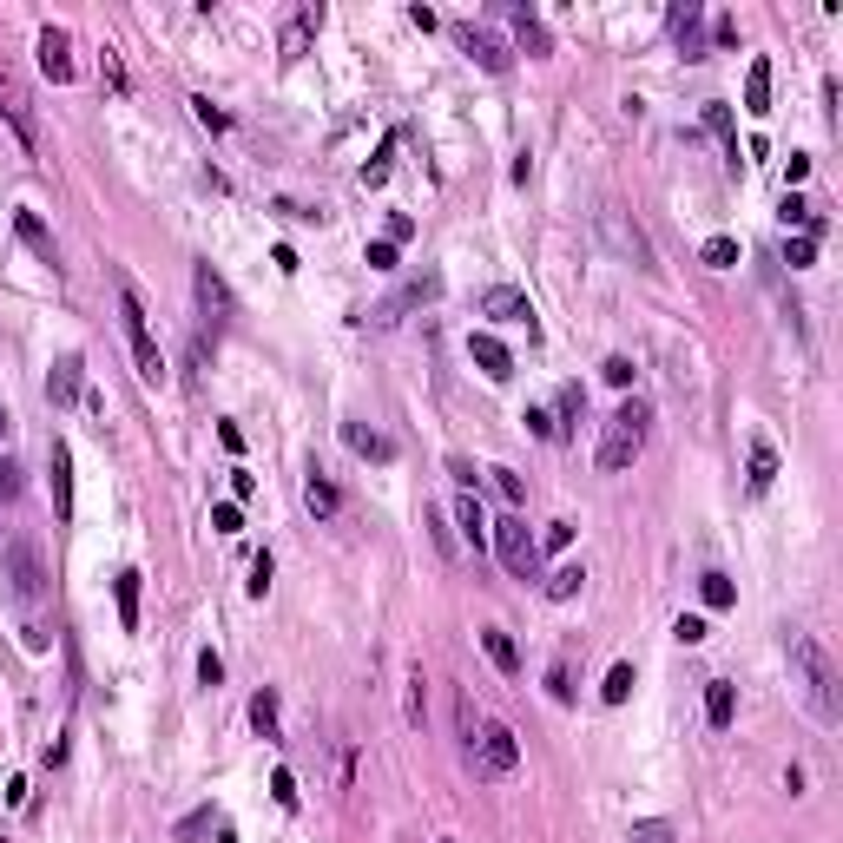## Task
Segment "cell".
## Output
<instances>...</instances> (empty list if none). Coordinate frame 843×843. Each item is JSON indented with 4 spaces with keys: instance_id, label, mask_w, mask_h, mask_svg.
<instances>
[{
    "instance_id": "cell-1",
    "label": "cell",
    "mask_w": 843,
    "mask_h": 843,
    "mask_svg": "<svg viewBox=\"0 0 843 843\" xmlns=\"http://www.w3.org/2000/svg\"><path fill=\"white\" fill-rule=\"evenodd\" d=\"M791 672H797V685H804V699L817 705V718L837 725V718H843V679H837V659H830L811 633L791 639Z\"/></svg>"
},
{
    "instance_id": "cell-2",
    "label": "cell",
    "mask_w": 843,
    "mask_h": 843,
    "mask_svg": "<svg viewBox=\"0 0 843 843\" xmlns=\"http://www.w3.org/2000/svg\"><path fill=\"white\" fill-rule=\"evenodd\" d=\"M646 435H653V402L626 396L620 409L606 415V429H600V475H626V468L639 462Z\"/></svg>"
},
{
    "instance_id": "cell-3",
    "label": "cell",
    "mask_w": 843,
    "mask_h": 843,
    "mask_svg": "<svg viewBox=\"0 0 843 843\" xmlns=\"http://www.w3.org/2000/svg\"><path fill=\"white\" fill-rule=\"evenodd\" d=\"M0 580H7V593H14L20 606L47 600V554H40L33 534H7V541H0Z\"/></svg>"
},
{
    "instance_id": "cell-4",
    "label": "cell",
    "mask_w": 843,
    "mask_h": 843,
    "mask_svg": "<svg viewBox=\"0 0 843 843\" xmlns=\"http://www.w3.org/2000/svg\"><path fill=\"white\" fill-rule=\"evenodd\" d=\"M119 323H126V343H132V363H139V382H152L159 389L165 382V350L159 336H152V323H145V303L132 284H119Z\"/></svg>"
},
{
    "instance_id": "cell-5",
    "label": "cell",
    "mask_w": 843,
    "mask_h": 843,
    "mask_svg": "<svg viewBox=\"0 0 843 843\" xmlns=\"http://www.w3.org/2000/svg\"><path fill=\"white\" fill-rule=\"evenodd\" d=\"M468 764H475L481 778H514V771H521V745H514V732L508 725H481L475 732V745H468Z\"/></svg>"
},
{
    "instance_id": "cell-6",
    "label": "cell",
    "mask_w": 843,
    "mask_h": 843,
    "mask_svg": "<svg viewBox=\"0 0 843 843\" xmlns=\"http://www.w3.org/2000/svg\"><path fill=\"white\" fill-rule=\"evenodd\" d=\"M0 119L14 126V139L27 145V152H40V112H33V93L20 86V73L7 60H0Z\"/></svg>"
},
{
    "instance_id": "cell-7",
    "label": "cell",
    "mask_w": 843,
    "mask_h": 843,
    "mask_svg": "<svg viewBox=\"0 0 843 843\" xmlns=\"http://www.w3.org/2000/svg\"><path fill=\"white\" fill-rule=\"evenodd\" d=\"M488 534H494V554H501V567H508L514 580H534V567H541V541L527 534V521H521V514L494 521Z\"/></svg>"
},
{
    "instance_id": "cell-8",
    "label": "cell",
    "mask_w": 843,
    "mask_h": 843,
    "mask_svg": "<svg viewBox=\"0 0 843 843\" xmlns=\"http://www.w3.org/2000/svg\"><path fill=\"white\" fill-rule=\"evenodd\" d=\"M191 290H198V317L211 323V336L231 330V317H238V303H231V284H224L211 264H191Z\"/></svg>"
},
{
    "instance_id": "cell-9",
    "label": "cell",
    "mask_w": 843,
    "mask_h": 843,
    "mask_svg": "<svg viewBox=\"0 0 843 843\" xmlns=\"http://www.w3.org/2000/svg\"><path fill=\"white\" fill-rule=\"evenodd\" d=\"M455 40H462V53L481 66V73H508V66H514V53L501 47L494 33H481V27H455Z\"/></svg>"
},
{
    "instance_id": "cell-10",
    "label": "cell",
    "mask_w": 843,
    "mask_h": 843,
    "mask_svg": "<svg viewBox=\"0 0 843 843\" xmlns=\"http://www.w3.org/2000/svg\"><path fill=\"white\" fill-rule=\"evenodd\" d=\"M435 290H442V277H435V271H422V277H409V284H402L389 303H376L369 317H376V323H402V310H415V303H429Z\"/></svg>"
},
{
    "instance_id": "cell-11",
    "label": "cell",
    "mask_w": 843,
    "mask_h": 843,
    "mask_svg": "<svg viewBox=\"0 0 843 843\" xmlns=\"http://www.w3.org/2000/svg\"><path fill=\"white\" fill-rule=\"evenodd\" d=\"M481 317H494V323H534V303H527L514 284H488V290H481Z\"/></svg>"
},
{
    "instance_id": "cell-12",
    "label": "cell",
    "mask_w": 843,
    "mask_h": 843,
    "mask_svg": "<svg viewBox=\"0 0 843 843\" xmlns=\"http://www.w3.org/2000/svg\"><path fill=\"white\" fill-rule=\"evenodd\" d=\"M672 40H679L685 60H705V14H699V0H679V7H672Z\"/></svg>"
},
{
    "instance_id": "cell-13",
    "label": "cell",
    "mask_w": 843,
    "mask_h": 843,
    "mask_svg": "<svg viewBox=\"0 0 843 843\" xmlns=\"http://www.w3.org/2000/svg\"><path fill=\"white\" fill-rule=\"evenodd\" d=\"M40 73H47L53 86L73 80V40H66L60 27H40Z\"/></svg>"
},
{
    "instance_id": "cell-14",
    "label": "cell",
    "mask_w": 843,
    "mask_h": 843,
    "mask_svg": "<svg viewBox=\"0 0 843 843\" xmlns=\"http://www.w3.org/2000/svg\"><path fill=\"white\" fill-rule=\"evenodd\" d=\"M468 356L481 363V376H488V382H508V376H514L508 343H501V336H488V330H481V336H468Z\"/></svg>"
},
{
    "instance_id": "cell-15",
    "label": "cell",
    "mask_w": 843,
    "mask_h": 843,
    "mask_svg": "<svg viewBox=\"0 0 843 843\" xmlns=\"http://www.w3.org/2000/svg\"><path fill=\"white\" fill-rule=\"evenodd\" d=\"M47 462H53V514H60V521H73V448L53 442Z\"/></svg>"
},
{
    "instance_id": "cell-16",
    "label": "cell",
    "mask_w": 843,
    "mask_h": 843,
    "mask_svg": "<svg viewBox=\"0 0 843 843\" xmlns=\"http://www.w3.org/2000/svg\"><path fill=\"white\" fill-rule=\"evenodd\" d=\"M705 132L725 145V165L738 172V126H732V106H725V99H705Z\"/></svg>"
},
{
    "instance_id": "cell-17",
    "label": "cell",
    "mask_w": 843,
    "mask_h": 843,
    "mask_svg": "<svg viewBox=\"0 0 843 843\" xmlns=\"http://www.w3.org/2000/svg\"><path fill=\"white\" fill-rule=\"evenodd\" d=\"M47 396H53V402H73V396H86V363H80V356H60V363H53V376H47Z\"/></svg>"
},
{
    "instance_id": "cell-18",
    "label": "cell",
    "mask_w": 843,
    "mask_h": 843,
    "mask_svg": "<svg viewBox=\"0 0 843 843\" xmlns=\"http://www.w3.org/2000/svg\"><path fill=\"white\" fill-rule=\"evenodd\" d=\"M323 27V7L317 0H310V7H297V14H290V27H284V60H297L303 47H310V33Z\"/></svg>"
},
{
    "instance_id": "cell-19",
    "label": "cell",
    "mask_w": 843,
    "mask_h": 843,
    "mask_svg": "<svg viewBox=\"0 0 843 843\" xmlns=\"http://www.w3.org/2000/svg\"><path fill=\"white\" fill-rule=\"evenodd\" d=\"M732 712H738L732 685H725V679H705V725H712V732H732Z\"/></svg>"
},
{
    "instance_id": "cell-20",
    "label": "cell",
    "mask_w": 843,
    "mask_h": 843,
    "mask_svg": "<svg viewBox=\"0 0 843 843\" xmlns=\"http://www.w3.org/2000/svg\"><path fill=\"white\" fill-rule=\"evenodd\" d=\"M303 508L317 514V521H330V514L343 508V494H336V481L323 475V468H317V475H310V481H303Z\"/></svg>"
},
{
    "instance_id": "cell-21",
    "label": "cell",
    "mask_w": 843,
    "mask_h": 843,
    "mask_svg": "<svg viewBox=\"0 0 843 843\" xmlns=\"http://www.w3.org/2000/svg\"><path fill=\"white\" fill-rule=\"evenodd\" d=\"M481 653L494 659V672H521V646H514V633H501V626H488V633H481Z\"/></svg>"
},
{
    "instance_id": "cell-22",
    "label": "cell",
    "mask_w": 843,
    "mask_h": 843,
    "mask_svg": "<svg viewBox=\"0 0 843 843\" xmlns=\"http://www.w3.org/2000/svg\"><path fill=\"white\" fill-rule=\"evenodd\" d=\"M455 527H462V541L475 547V554L488 547V514H481V501H475V494H462V501H455Z\"/></svg>"
},
{
    "instance_id": "cell-23",
    "label": "cell",
    "mask_w": 843,
    "mask_h": 843,
    "mask_svg": "<svg viewBox=\"0 0 843 843\" xmlns=\"http://www.w3.org/2000/svg\"><path fill=\"white\" fill-rule=\"evenodd\" d=\"M112 600H119V626H126V633H139V573H119V580H112Z\"/></svg>"
},
{
    "instance_id": "cell-24",
    "label": "cell",
    "mask_w": 843,
    "mask_h": 843,
    "mask_svg": "<svg viewBox=\"0 0 843 843\" xmlns=\"http://www.w3.org/2000/svg\"><path fill=\"white\" fill-rule=\"evenodd\" d=\"M745 112H771V60H751V73H745Z\"/></svg>"
},
{
    "instance_id": "cell-25",
    "label": "cell",
    "mask_w": 843,
    "mask_h": 843,
    "mask_svg": "<svg viewBox=\"0 0 843 843\" xmlns=\"http://www.w3.org/2000/svg\"><path fill=\"white\" fill-rule=\"evenodd\" d=\"M350 448L356 455H369V462H389V455H396V442H389V435H376V429H363V422H350Z\"/></svg>"
},
{
    "instance_id": "cell-26",
    "label": "cell",
    "mask_w": 843,
    "mask_h": 843,
    "mask_svg": "<svg viewBox=\"0 0 843 843\" xmlns=\"http://www.w3.org/2000/svg\"><path fill=\"white\" fill-rule=\"evenodd\" d=\"M251 725H257V738H271V745L284 738V725H277V692H271V685L251 699Z\"/></svg>"
},
{
    "instance_id": "cell-27",
    "label": "cell",
    "mask_w": 843,
    "mask_h": 843,
    "mask_svg": "<svg viewBox=\"0 0 843 843\" xmlns=\"http://www.w3.org/2000/svg\"><path fill=\"white\" fill-rule=\"evenodd\" d=\"M600 224H606V238H620V251H633V264H639V271H659V264H653V251H646V238H639V231H626L620 218H600Z\"/></svg>"
},
{
    "instance_id": "cell-28",
    "label": "cell",
    "mask_w": 843,
    "mask_h": 843,
    "mask_svg": "<svg viewBox=\"0 0 843 843\" xmlns=\"http://www.w3.org/2000/svg\"><path fill=\"white\" fill-rule=\"evenodd\" d=\"M778 481V448L771 442H751V494H764Z\"/></svg>"
},
{
    "instance_id": "cell-29",
    "label": "cell",
    "mask_w": 843,
    "mask_h": 843,
    "mask_svg": "<svg viewBox=\"0 0 843 843\" xmlns=\"http://www.w3.org/2000/svg\"><path fill=\"white\" fill-rule=\"evenodd\" d=\"M784 224H797V231H804V238H824V218H817V211L804 205V198H797V191H784Z\"/></svg>"
},
{
    "instance_id": "cell-30",
    "label": "cell",
    "mask_w": 843,
    "mask_h": 843,
    "mask_svg": "<svg viewBox=\"0 0 843 843\" xmlns=\"http://www.w3.org/2000/svg\"><path fill=\"white\" fill-rule=\"evenodd\" d=\"M14 231H20V238H27L33 251H40V257H47V264H53V238H47V224L33 218V211H14Z\"/></svg>"
},
{
    "instance_id": "cell-31",
    "label": "cell",
    "mask_w": 843,
    "mask_h": 843,
    "mask_svg": "<svg viewBox=\"0 0 843 843\" xmlns=\"http://www.w3.org/2000/svg\"><path fill=\"white\" fill-rule=\"evenodd\" d=\"M580 580H587V567H554V573H547V600H573Z\"/></svg>"
},
{
    "instance_id": "cell-32",
    "label": "cell",
    "mask_w": 843,
    "mask_h": 843,
    "mask_svg": "<svg viewBox=\"0 0 843 843\" xmlns=\"http://www.w3.org/2000/svg\"><path fill=\"white\" fill-rule=\"evenodd\" d=\"M699 600L712 606V613H725V606H732V580H725V573H705V580H699Z\"/></svg>"
},
{
    "instance_id": "cell-33",
    "label": "cell",
    "mask_w": 843,
    "mask_h": 843,
    "mask_svg": "<svg viewBox=\"0 0 843 843\" xmlns=\"http://www.w3.org/2000/svg\"><path fill=\"white\" fill-rule=\"evenodd\" d=\"M402 718H409V732H422V718H429V699H422V666L409 672V705H402Z\"/></svg>"
},
{
    "instance_id": "cell-34",
    "label": "cell",
    "mask_w": 843,
    "mask_h": 843,
    "mask_svg": "<svg viewBox=\"0 0 843 843\" xmlns=\"http://www.w3.org/2000/svg\"><path fill=\"white\" fill-rule=\"evenodd\" d=\"M514 27H521V47H527V53H547V27L527 14V7H514Z\"/></svg>"
},
{
    "instance_id": "cell-35",
    "label": "cell",
    "mask_w": 843,
    "mask_h": 843,
    "mask_svg": "<svg viewBox=\"0 0 843 843\" xmlns=\"http://www.w3.org/2000/svg\"><path fill=\"white\" fill-rule=\"evenodd\" d=\"M626 843H679V837H672V824H666V817H639Z\"/></svg>"
},
{
    "instance_id": "cell-36",
    "label": "cell",
    "mask_w": 843,
    "mask_h": 843,
    "mask_svg": "<svg viewBox=\"0 0 843 843\" xmlns=\"http://www.w3.org/2000/svg\"><path fill=\"white\" fill-rule=\"evenodd\" d=\"M191 119H198L205 132H231V112H224V106H211V99H191Z\"/></svg>"
},
{
    "instance_id": "cell-37",
    "label": "cell",
    "mask_w": 843,
    "mask_h": 843,
    "mask_svg": "<svg viewBox=\"0 0 843 843\" xmlns=\"http://www.w3.org/2000/svg\"><path fill=\"white\" fill-rule=\"evenodd\" d=\"M699 257L712 264V271H732V264H738V244H732V238H705V251H699Z\"/></svg>"
},
{
    "instance_id": "cell-38",
    "label": "cell",
    "mask_w": 843,
    "mask_h": 843,
    "mask_svg": "<svg viewBox=\"0 0 843 843\" xmlns=\"http://www.w3.org/2000/svg\"><path fill=\"white\" fill-rule=\"evenodd\" d=\"M600 692H606V705H626V692H633V666H613Z\"/></svg>"
},
{
    "instance_id": "cell-39",
    "label": "cell",
    "mask_w": 843,
    "mask_h": 843,
    "mask_svg": "<svg viewBox=\"0 0 843 843\" xmlns=\"http://www.w3.org/2000/svg\"><path fill=\"white\" fill-rule=\"evenodd\" d=\"M389 152H396V132H389V139L376 145V159L363 165V185H382V178H389Z\"/></svg>"
},
{
    "instance_id": "cell-40",
    "label": "cell",
    "mask_w": 843,
    "mask_h": 843,
    "mask_svg": "<svg viewBox=\"0 0 843 843\" xmlns=\"http://www.w3.org/2000/svg\"><path fill=\"white\" fill-rule=\"evenodd\" d=\"M271 797L284 804V811H297V804H303V791H297V778H290V771H277V778H271Z\"/></svg>"
},
{
    "instance_id": "cell-41",
    "label": "cell",
    "mask_w": 843,
    "mask_h": 843,
    "mask_svg": "<svg viewBox=\"0 0 843 843\" xmlns=\"http://www.w3.org/2000/svg\"><path fill=\"white\" fill-rule=\"evenodd\" d=\"M811 257H817V238H791V244H784V264H791V271H804Z\"/></svg>"
},
{
    "instance_id": "cell-42",
    "label": "cell",
    "mask_w": 843,
    "mask_h": 843,
    "mask_svg": "<svg viewBox=\"0 0 843 843\" xmlns=\"http://www.w3.org/2000/svg\"><path fill=\"white\" fill-rule=\"evenodd\" d=\"M211 527H218V534H238V527H244L238 501H224V508H211Z\"/></svg>"
},
{
    "instance_id": "cell-43",
    "label": "cell",
    "mask_w": 843,
    "mask_h": 843,
    "mask_svg": "<svg viewBox=\"0 0 843 843\" xmlns=\"http://www.w3.org/2000/svg\"><path fill=\"white\" fill-rule=\"evenodd\" d=\"M672 633H679V646H699V639H705V620H699V613H679V626H672Z\"/></svg>"
},
{
    "instance_id": "cell-44",
    "label": "cell",
    "mask_w": 843,
    "mask_h": 843,
    "mask_svg": "<svg viewBox=\"0 0 843 843\" xmlns=\"http://www.w3.org/2000/svg\"><path fill=\"white\" fill-rule=\"evenodd\" d=\"M600 376L613 382V389H626V382H633V363H626V356H606V363H600Z\"/></svg>"
},
{
    "instance_id": "cell-45",
    "label": "cell",
    "mask_w": 843,
    "mask_h": 843,
    "mask_svg": "<svg viewBox=\"0 0 843 843\" xmlns=\"http://www.w3.org/2000/svg\"><path fill=\"white\" fill-rule=\"evenodd\" d=\"M488 475H494V488L508 494V501H521V494H527V481L514 475V468H488Z\"/></svg>"
},
{
    "instance_id": "cell-46",
    "label": "cell",
    "mask_w": 843,
    "mask_h": 843,
    "mask_svg": "<svg viewBox=\"0 0 843 843\" xmlns=\"http://www.w3.org/2000/svg\"><path fill=\"white\" fill-rule=\"evenodd\" d=\"M251 593H257V600L271 593V554H257V560H251Z\"/></svg>"
},
{
    "instance_id": "cell-47",
    "label": "cell",
    "mask_w": 843,
    "mask_h": 843,
    "mask_svg": "<svg viewBox=\"0 0 843 843\" xmlns=\"http://www.w3.org/2000/svg\"><path fill=\"white\" fill-rule=\"evenodd\" d=\"M527 429L541 435V442H554V435H560V422H554V415H547V409H527Z\"/></svg>"
},
{
    "instance_id": "cell-48",
    "label": "cell",
    "mask_w": 843,
    "mask_h": 843,
    "mask_svg": "<svg viewBox=\"0 0 843 843\" xmlns=\"http://www.w3.org/2000/svg\"><path fill=\"white\" fill-rule=\"evenodd\" d=\"M14 494H20V462L0 455V501H14Z\"/></svg>"
},
{
    "instance_id": "cell-49",
    "label": "cell",
    "mask_w": 843,
    "mask_h": 843,
    "mask_svg": "<svg viewBox=\"0 0 843 843\" xmlns=\"http://www.w3.org/2000/svg\"><path fill=\"white\" fill-rule=\"evenodd\" d=\"M369 271H396V244H389V238L369 244Z\"/></svg>"
},
{
    "instance_id": "cell-50",
    "label": "cell",
    "mask_w": 843,
    "mask_h": 843,
    "mask_svg": "<svg viewBox=\"0 0 843 843\" xmlns=\"http://www.w3.org/2000/svg\"><path fill=\"white\" fill-rule=\"evenodd\" d=\"M198 679H205V685H218V679H224V659L211 653V646H205V653H198Z\"/></svg>"
},
{
    "instance_id": "cell-51",
    "label": "cell",
    "mask_w": 843,
    "mask_h": 843,
    "mask_svg": "<svg viewBox=\"0 0 843 843\" xmlns=\"http://www.w3.org/2000/svg\"><path fill=\"white\" fill-rule=\"evenodd\" d=\"M573 541V521H547V534H541V547H567Z\"/></svg>"
},
{
    "instance_id": "cell-52",
    "label": "cell",
    "mask_w": 843,
    "mask_h": 843,
    "mask_svg": "<svg viewBox=\"0 0 843 843\" xmlns=\"http://www.w3.org/2000/svg\"><path fill=\"white\" fill-rule=\"evenodd\" d=\"M106 86H112V93H126V66H119V53H112V47H106Z\"/></svg>"
},
{
    "instance_id": "cell-53",
    "label": "cell",
    "mask_w": 843,
    "mask_h": 843,
    "mask_svg": "<svg viewBox=\"0 0 843 843\" xmlns=\"http://www.w3.org/2000/svg\"><path fill=\"white\" fill-rule=\"evenodd\" d=\"M448 475L462 481V494H475V468H468V462H462V455H448Z\"/></svg>"
},
{
    "instance_id": "cell-54",
    "label": "cell",
    "mask_w": 843,
    "mask_h": 843,
    "mask_svg": "<svg viewBox=\"0 0 843 843\" xmlns=\"http://www.w3.org/2000/svg\"><path fill=\"white\" fill-rule=\"evenodd\" d=\"M547 692H554V699H560V705H567V699H573V685H567V666H554V672H547Z\"/></svg>"
},
{
    "instance_id": "cell-55",
    "label": "cell",
    "mask_w": 843,
    "mask_h": 843,
    "mask_svg": "<svg viewBox=\"0 0 843 843\" xmlns=\"http://www.w3.org/2000/svg\"><path fill=\"white\" fill-rule=\"evenodd\" d=\"M231 494H238V501H251V494H257V475H244V468H231Z\"/></svg>"
},
{
    "instance_id": "cell-56",
    "label": "cell",
    "mask_w": 843,
    "mask_h": 843,
    "mask_svg": "<svg viewBox=\"0 0 843 843\" xmlns=\"http://www.w3.org/2000/svg\"><path fill=\"white\" fill-rule=\"evenodd\" d=\"M218 442L231 448V455H238V448H244V429H238V422H218Z\"/></svg>"
},
{
    "instance_id": "cell-57",
    "label": "cell",
    "mask_w": 843,
    "mask_h": 843,
    "mask_svg": "<svg viewBox=\"0 0 843 843\" xmlns=\"http://www.w3.org/2000/svg\"><path fill=\"white\" fill-rule=\"evenodd\" d=\"M429 527H435V547H442V554H455V534L442 527V514H435V508H429Z\"/></svg>"
},
{
    "instance_id": "cell-58",
    "label": "cell",
    "mask_w": 843,
    "mask_h": 843,
    "mask_svg": "<svg viewBox=\"0 0 843 843\" xmlns=\"http://www.w3.org/2000/svg\"><path fill=\"white\" fill-rule=\"evenodd\" d=\"M415 238V218H389V244H409Z\"/></svg>"
},
{
    "instance_id": "cell-59",
    "label": "cell",
    "mask_w": 843,
    "mask_h": 843,
    "mask_svg": "<svg viewBox=\"0 0 843 843\" xmlns=\"http://www.w3.org/2000/svg\"><path fill=\"white\" fill-rule=\"evenodd\" d=\"M0 442H7V409H0Z\"/></svg>"
}]
</instances>
